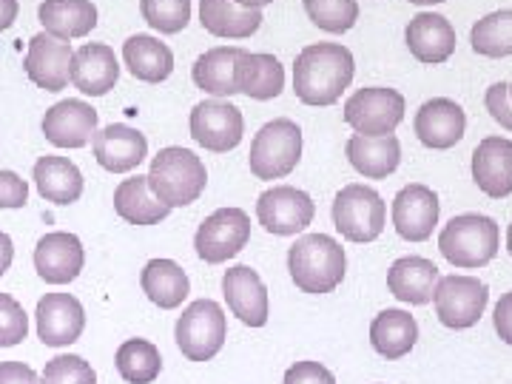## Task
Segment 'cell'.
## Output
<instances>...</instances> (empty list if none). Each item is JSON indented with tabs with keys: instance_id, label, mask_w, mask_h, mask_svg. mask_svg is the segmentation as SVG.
<instances>
[{
	"instance_id": "2e32d148",
	"label": "cell",
	"mask_w": 512,
	"mask_h": 384,
	"mask_svg": "<svg viewBox=\"0 0 512 384\" xmlns=\"http://www.w3.org/2000/svg\"><path fill=\"white\" fill-rule=\"evenodd\" d=\"M439 225V197L427 185H404L393 200V228L407 242H424Z\"/></svg>"
},
{
	"instance_id": "f907efd6",
	"label": "cell",
	"mask_w": 512,
	"mask_h": 384,
	"mask_svg": "<svg viewBox=\"0 0 512 384\" xmlns=\"http://www.w3.org/2000/svg\"><path fill=\"white\" fill-rule=\"evenodd\" d=\"M507 251H510L512 256V222H510V228H507Z\"/></svg>"
},
{
	"instance_id": "30bf717a",
	"label": "cell",
	"mask_w": 512,
	"mask_h": 384,
	"mask_svg": "<svg viewBox=\"0 0 512 384\" xmlns=\"http://www.w3.org/2000/svg\"><path fill=\"white\" fill-rule=\"evenodd\" d=\"M248 239H251V217L242 208H220L202 220L194 237V248L202 262L220 265L234 259L248 245Z\"/></svg>"
},
{
	"instance_id": "b9f144b4",
	"label": "cell",
	"mask_w": 512,
	"mask_h": 384,
	"mask_svg": "<svg viewBox=\"0 0 512 384\" xmlns=\"http://www.w3.org/2000/svg\"><path fill=\"white\" fill-rule=\"evenodd\" d=\"M487 111L493 114L495 123L512 131V103H510V83H493L487 94H484Z\"/></svg>"
},
{
	"instance_id": "6da1fadb",
	"label": "cell",
	"mask_w": 512,
	"mask_h": 384,
	"mask_svg": "<svg viewBox=\"0 0 512 384\" xmlns=\"http://www.w3.org/2000/svg\"><path fill=\"white\" fill-rule=\"evenodd\" d=\"M356 74V60L342 43H311L293 60V94L305 106H333Z\"/></svg>"
},
{
	"instance_id": "4dcf8cb0",
	"label": "cell",
	"mask_w": 512,
	"mask_h": 384,
	"mask_svg": "<svg viewBox=\"0 0 512 384\" xmlns=\"http://www.w3.org/2000/svg\"><path fill=\"white\" fill-rule=\"evenodd\" d=\"M237 89L251 100H274L285 89V69L274 55H251L242 49L237 60Z\"/></svg>"
},
{
	"instance_id": "e575fe53",
	"label": "cell",
	"mask_w": 512,
	"mask_h": 384,
	"mask_svg": "<svg viewBox=\"0 0 512 384\" xmlns=\"http://www.w3.org/2000/svg\"><path fill=\"white\" fill-rule=\"evenodd\" d=\"M117 373L126 379L128 384H151L160 370H163V359L154 342L148 339H128L120 345L117 356H114Z\"/></svg>"
},
{
	"instance_id": "74e56055",
	"label": "cell",
	"mask_w": 512,
	"mask_h": 384,
	"mask_svg": "<svg viewBox=\"0 0 512 384\" xmlns=\"http://www.w3.org/2000/svg\"><path fill=\"white\" fill-rule=\"evenodd\" d=\"M140 12L160 35H177L191 20V0H140Z\"/></svg>"
},
{
	"instance_id": "5b68a950",
	"label": "cell",
	"mask_w": 512,
	"mask_h": 384,
	"mask_svg": "<svg viewBox=\"0 0 512 384\" xmlns=\"http://www.w3.org/2000/svg\"><path fill=\"white\" fill-rule=\"evenodd\" d=\"M302 160V128L288 117L271 120L256 131L248 165L259 180H276L291 174Z\"/></svg>"
},
{
	"instance_id": "f35d334b",
	"label": "cell",
	"mask_w": 512,
	"mask_h": 384,
	"mask_svg": "<svg viewBox=\"0 0 512 384\" xmlns=\"http://www.w3.org/2000/svg\"><path fill=\"white\" fill-rule=\"evenodd\" d=\"M40 384H97V373L86 359L74 353H60L46 362Z\"/></svg>"
},
{
	"instance_id": "44dd1931",
	"label": "cell",
	"mask_w": 512,
	"mask_h": 384,
	"mask_svg": "<svg viewBox=\"0 0 512 384\" xmlns=\"http://www.w3.org/2000/svg\"><path fill=\"white\" fill-rule=\"evenodd\" d=\"M407 49L419 63H444L456 52V29L439 12H421L407 23Z\"/></svg>"
},
{
	"instance_id": "f6af8a7d",
	"label": "cell",
	"mask_w": 512,
	"mask_h": 384,
	"mask_svg": "<svg viewBox=\"0 0 512 384\" xmlns=\"http://www.w3.org/2000/svg\"><path fill=\"white\" fill-rule=\"evenodd\" d=\"M0 384H40V379L23 362H0Z\"/></svg>"
},
{
	"instance_id": "60d3db41",
	"label": "cell",
	"mask_w": 512,
	"mask_h": 384,
	"mask_svg": "<svg viewBox=\"0 0 512 384\" xmlns=\"http://www.w3.org/2000/svg\"><path fill=\"white\" fill-rule=\"evenodd\" d=\"M29 200V185L15 171H0V208L15 211Z\"/></svg>"
},
{
	"instance_id": "d6986e66",
	"label": "cell",
	"mask_w": 512,
	"mask_h": 384,
	"mask_svg": "<svg viewBox=\"0 0 512 384\" xmlns=\"http://www.w3.org/2000/svg\"><path fill=\"white\" fill-rule=\"evenodd\" d=\"M97 131V111L83 100H60L43 117V134L55 148H83Z\"/></svg>"
},
{
	"instance_id": "c3c4849f",
	"label": "cell",
	"mask_w": 512,
	"mask_h": 384,
	"mask_svg": "<svg viewBox=\"0 0 512 384\" xmlns=\"http://www.w3.org/2000/svg\"><path fill=\"white\" fill-rule=\"evenodd\" d=\"M239 6H245V9H262V6H268V3H274V0H237Z\"/></svg>"
},
{
	"instance_id": "ba28073f",
	"label": "cell",
	"mask_w": 512,
	"mask_h": 384,
	"mask_svg": "<svg viewBox=\"0 0 512 384\" xmlns=\"http://www.w3.org/2000/svg\"><path fill=\"white\" fill-rule=\"evenodd\" d=\"M487 302H490V288L473 276H441L433 293L436 316L450 330H467L478 325Z\"/></svg>"
},
{
	"instance_id": "9c48e42d",
	"label": "cell",
	"mask_w": 512,
	"mask_h": 384,
	"mask_svg": "<svg viewBox=\"0 0 512 384\" xmlns=\"http://www.w3.org/2000/svg\"><path fill=\"white\" fill-rule=\"evenodd\" d=\"M404 120V97L396 89L370 86L350 94L345 103V123L365 137H384L393 134Z\"/></svg>"
},
{
	"instance_id": "7c38bea8",
	"label": "cell",
	"mask_w": 512,
	"mask_h": 384,
	"mask_svg": "<svg viewBox=\"0 0 512 384\" xmlns=\"http://www.w3.org/2000/svg\"><path fill=\"white\" fill-rule=\"evenodd\" d=\"M188 126H191V137L214 154L234 151L242 143V134H245L242 111L234 103H220V100L197 103L191 109Z\"/></svg>"
},
{
	"instance_id": "8fae6325",
	"label": "cell",
	"mask_w": 512,
	"mask_h": 384,
	"mask_svg": "<svg viewBox=\"0 0 512 384\" xmlns=\"http://www.w3.org/2000/svg\"><path fill=\"white\" fill-rule=\"evenodd\" d=\"M256 217L262 222L265 231L274 237H296L302 234L316 217V205L311 194L293 188V185H279L256 200Z\"/></svg>"
},
{
	"instance_id": "3957f363",
	"label": "cell",
	"mask_w": 512,
	"mask_h": 384,
	"mask_svg": "<svg viewBox=\"0 0 512 384\" xmlns=\"http://www.w3.org/2000/svg\"><path fill=\"white\" fill-rule=\"evenodd\" d=\"M148 185L163 205L183 208L200 200L208 185V171L194 151L183 146H168L151 160Z\"/></svg>"
},
{
	"instance_id": "f546056e",
	"label": "cell",
	"mask_w": 512,
	"mask_h": 384,
	"mask_svg": "<svg viewBox=\"0 0 512 384\" xmlns=\"http://www.w3.org/2000/svg\"><path fill=\"white\" fill-rule=\"evenodd\" d=\"M35 185L43 200L55 205H72L83 194V174L69 157L46 154L35 163Z\"/></svg>"
},
{
	"instance_id": "4fadbf2b",
	"label": "cell",
	"mask_w": 512,
	"mask_h": 384,
	"mask_svg": "<svg viewBox=\"0 0 512 384\" xmlns=\"http://www.w3.org/2000/svg\"><path fill=\"white\" fill-rule=\"evenodd\" d=\"M86 328V311L72 293H46L37 302V336L46 348H69Z\"/></svg>"
},
{
	"instance_id": "277c9868",
	"label": "cell",
	"mask_w": 512,
	"mask_h": 384,
	"mask_svg": "<svg viewBox=\"0 0 512 384\" xmlns=\"http://www.w3.org/2000/svg\"><path fill=\"white\" fill-rule=\"evenodd\" d=\"M501 245V228L493 217L461 214L444 225L439 237V251L447 262L458 268H484L490 265Z\"/></svg>"
},
{
	"instance_id": "f1b7e54d",
	"label": "cell",
	"mask_w": 512,
	"mask_h": 384,
	"mask_svg": "<svg viewBox=\"0 0 512 384\" xmlns=\"http://www.w3.org/2000/svg\"><path fill=\"white\" fill-rule=\"evenodd\" d=\"M123 60L128 72L143 83H163L174 74V55L160 37L131 35L123 43Z\"/></svg>"
},
{
	"instance_id": "ee69618b",
	"label": "cell",
	"mask_w": 512,
	"mask_h": 384,
	"mask_svg": "<svg viewBox=\"0 0 512 384\" xmlns=\"http://www.w3.org/2000/svg\"><path fill=\"white\" fill-rule=\"evenodd\" d=\"M493 325L495 333H498V339L512 345V291L504 293V296L498 299V305H495L493 311Z\"/></svg>"
},
{
	"instance_id": "8992f818",
	"label": "cell",
	"mask_w": 512,
	"mask_h": 384,
	"mask_svg": "<svg viewBox=\"0 0 512 384\" xmlns=\"http://www.w3.org/2000/svg\"><path fill=\"white\" fill-rule=\"evenodd\" d=\"M177 348L191 362L214 359L228 339V319L214 299H197L177 319Z\"/></svg>"
},
{
	"instance_id": "7402d4cb",
	"label": "cell",
	"mask_w": 512,
	"mask_h": 384,
	"mask_svg": "<svg viewBox=\"0 0 512 384\" xmlns=\"http://www.w3.org/2000/svg\"><path fill=\"white\" fill-rule=\"evenodd\" d=\"M120 80V63L106 43H86L72 57V83L89 97L109 94Z\"/></svg>"
},
{
	"instance_id": "816d5d0a",
	"label": "cell",
	"mask_w": 512,
	"mask_h": 384,
	"mask_svg": "<svg viewBox=\"0 0 512 384\" xmlns=\"http://www.w3.org/2000/svg\"><path fill=\"white\" fill-rule=\"evenodd\" d=\"M510 103H512V83H510Z\"/></svg>"
},
{
	"instance_id": "d590c367",
	"label": "cell",
	"mask_w": 512,
	"mask_h": 384,
	"mask_svg": "<svg viewBox=\"0 0 512 384\" xmlns=\"http://www.w3.org/2000/svg\"><path fill=\"white\" fill-rule=\"evenodd\" d=\"M470 43L481 57H512V9L490 12L478 20Z\"/></svg>"
},
{
	"instance_id": "d4e9b609",
	"label": "cell",
	"mask_w": 512,
	"mask_h": 384,
	"mask_svg": "<svg viewBox=\"0 0 512 384\" xmlns=\"http://www.w3.org/2000/svg\"><path fill=\"white\" fill-rule=\"evenodd\" d=\"M345 154H348L353 171L365 174L370 180H387L402 163V143L393 134H384V137L353 134Z\"/></svg>"
},
{
	"instance_id": "cb8c5ba5",
	"label": "cell",
	"mask_w": 512,
	"mask_h": 384,
	"mask_svg": "<svg viewBox=\"0 0 512 384\" xmlns=\"http://www.w3.org/2000/svg\"><path fill=\"white\" fill-rule=\"evenodd\" d=\"M439 268L424 256H402L387 271L390 293L407 305H430L439 285Z\"/></svg>"
},
{
	"instance_id": "ab89813d",
	"label": "cell",
	"mask_w": 512,
	"mask_h": 384,
	"mask_svg": "<svg viewBox=\"0 0 512 384\" xmlns=\"http://www.w3.org/2000/svg\"><path fill=\"white\" fill-rule=\"evenodd\" d=\"M29 336V319L15 296L0 293V348H15Z\"/></svg>"
},
{
	"instance_id": "ffe728a7",
	"label": "cell",
	"mask_w": 512,
	"mask_h": 384,
	"mask_svg": "<svg viewBox=\"0 0 512 384\" xmlns=\"http://www.w3.org/2000/svg\"><path fill=\"white\" fill-rule=\"evenodd\" d=\"M416 137L427 148H436V151H444V148H453L464 137L467 131V114L464 109L447 100V97H433L427 100L419 111H416Z\"/></svg>"
},
{
	"instance_id": "5bb4252c",
	"label": "cell",
	"mask_w": 512,
	"mask_h": 384,
	"mask_svg": "<svg viewBox=\"0 0 512 384\" xmlns=\"http://www.w3.org/2000/svg\"><path fill=\"white\" fill-rule=\"evenodd\" d=\"M74 49L69 40H57L52 35H35L29 40V52L23 57V69L37 89L63 92L72 83Z\"/></svg>"
},
{
	"instance_id": "7dc6e473",
	"label": "cell",
	"mask_w": 512,
	"mask_h": 384,
	"mask_svg": "<svg viewBox=\"0 0 512 384\" xmlns=\"http://www.w3.org/2000/svg\"><path fill=\"white\" fill-rule=\"evenodd\" d=\"M12 259H15V245H12V239H9L6 234H3V231H0V276L9 271Z\"/></svg>"
},
{
	"instance_id": "603a6c76",
	"label": "cell",
	"mask_w": 512,
	"mask_h": 384,
	"mask_svg": "<svg viewBox=\"0 0 512 384\" xmlns=\"http://www.w3.org/2000/svg\"><path fill=\"white\" fill-rule=\"evenodd\" d=\"M473 180L493 200L512 194V140L487 137L473 151Z\"/></svg>"
},
{
	"instance_id": "9a60e30c",
	"label": "cell",
	"mask_w": 512,
	"mask_h": 384,
	"mask_svg": "<svg viewBox=\"0 0 512 384\" xmlns=\"http://www.w3.org/2000/svg\"><path fill=\"white\" fill-rule=\"evenodd\" d=\"M222 293L231 313L248 328H265L268 325V288L262 276L248 265H234L222 276Z\"/></svg>"
},
{
	"instance_id": "e0dca14e",
	"label": "cell",
	"mask_w": 512,
	"mask_h": 384,
	"mask_svg": "<svg viewBox=\"0 0 512 384\" xmlns=\"http://www.w3.org/2000/svg\"><path fill=\"white\" fill-rule=\"evenodd\" d=\"M86 262L83 242L66 234V231H52L37 242L35 248V271L46 285H69L74 282Z\"/></svg>"
},
{
	"instance_id": "484cf974",
	"label": "cell",
	"mask_w": 512,
	"mask_h": 384,
	"mask_svg": "<svg viewBox=\"0 0 512 384\" xmlns=\"http://www.w3.org/2000/svg\"><path fill=\"white\" fill-rule=\"evenodd\" d=\"M37 20L43 32L57 40L86 37L97 26V6L92 0H43Z\"/></svg>"
},
{
	"instance_id": "52a82bcc",
	"label": "cell",
	"mask_w": 512,
	"mask_h": 384,
	"mask_svg": "<svg viewBox=\"0 0 512 384\" xmlns=\"http://www.w3.org/2000/svg\"><path fill=\"white\" fill-rule=\"evenodd\" d=\"M387 205L379 191L367 185H345L333 200V225L350 242H373L382 237Z\"/></svg>"
},
{
	"instance_id": "8d00e7d4",
	"label": "cell",
	"mask_w": 512,
	"mask_h": 384,
	"mask_svg": "<svg viewBox=\"0 0 512 384\" xmlns=\"http://www.w3.org/2000/svg\"><path fill=\"white\" fill-rule=\"evenodd\" d=\"M302 6L313 26L328 35H345L359 20L356 0H302Z\"/></svg>"
},
{
	"instance_id": "7a4b0ae2",
	"label": "cell",
	"mask_w": 512,
	"mask_h": 384,
	"mask_svg": "<svg viewBox=\"0 0 512 384\" xmlns=\"http://www.w3.org/2000/svg\"><path fill=\"white\" fill-rule=\"evenodd\" d=\"M288 271L293 285L305 293H333L348 271V256L339 239L328 234H308L296 239L288 251Z\"/></svg>"
},
{
	"instance_id": "d6a6232c",
	"label": "cell",
	"mask_w": 512,
	"mask_h": 384,
	"mask_svg": "<svg viewBox=\"0 0 512 384\" xmlns=\"http://www.w3.org/2000/svg\"><path fill=\"white\" fill-rule=\"evenodd\" d=\"M140 285H143V293L148 299L163 311L180 308L188 291H191L185 271L171 259H151L140 274Z\"/></svg>"
},
{
	"instance_id": "681fc988",
	"label": "cell",
	"mask_w": 512,
	"mask_h": 384,
	"mask_svg": "<svg viewBox=\"0 0 512 384\" xmlns=\"http://www.w3.org/2000/svg\"><path fill=\"white\" fill-rule=\"evenodd\" d=\"M413 6H436V3H444V0H407Z\"/></svg>"
},
{
	"instance_id": "836d02e7",
	"label": "cell",
	"mask_w": 512,
	"mask_h": 384,
	"mask_svg": "<svg viewBox=\"0 0 512 384\" xmlns=\"http://www.w3.org/2000/svg\"><path fill=\"white\" fill-rule=\"evenodd\" d=\"M242 55V49L234 46H220V49H211L202 57H197L194 63V83L197 89H202L211 97H231L239 94L237 89V60Z\"/></svg>"
},
{
	"instance_id": "1f68e13d",
	"label": "cell",
	"mask_w": 512,
	"mask_h": 384,
	"mask_svg": "<svg viewBox=\"0 0 512 384\" xmlns=\"http://www.w3.org/2000/svg\"><path fill=\"white\" fill-rule=\"evenodd\" d=\"M200 23L208 35L251 37L262 26V12L245 9L237 0H200Z\"/></svg>"
},
{
	"instance_id": "83f0119b",
	"label": "cell",
	"mask_w": 512,
	"mask_h": 384,
	"mask_svg": "<svg viewBox=\"0 0 512 384\" xmlns=\"http://www.w3.org/2000/svg\"><path fill=\"white\" fill-rule=\"evenodd\" d=\"M114 211L128 225H160L171 214V208L154 197V191L148 185V174L128 177V180L117 185V191H114Z\"/></svg>"
},
{
	"instance_id": "bcb514c9",
	"label": "cell",
	"mask_w": 512,
	"mask_h": 384,
	"mask_svg": "<svg viewBox=\"0 0 512 384\" xmlns=\"http://www.w3.org/2000/svg\"><path fill=\"white\" fill-rule=\"evenodd\" d=\"M18 0H0V32H6L18 20Z\"/></svg>"
},
{
	"instance_id": "ac0fdd59",
	"label": "cell",
	"mask_w": 512,
	"mask_h": 384,
	"mask_svg": "<svg viewBox=\"0 0 512 384\" xmlns=\"http://www.w3.org/2000/svg\"><path fill=\"white\" fill-rule=\"evenodd\" d=\"M94 160L103 165L111 174H126L134 171L137 165L146 160L148 140L143 131L123 126V123H111V126L94 131L92 137Z\"/></svg>"
},
{
	"instance_id": "4316f807",
	"label": "cell",
	"mask_w": 512,
	"mask_h": 384,
	"mask_svg": "<svg viewBox=\"0 0 512 384\" xmlns=\"http://www.w3.org/2000/svg\"><path fill=\"white\" fill-rule=\"evenodd\" d=\"M419 342V322L402 308H387L370 322V345L382 359H402Z\"/></svg>"
},
{
	"instance_id": "7bdbcfd3",
	"label": "cell",
	"mask_w": 512,
	"mask_h": 384,
	"mask_svg": "<svg viewBox=\"0 0 512 384\" xmlns=\"http://www.w3.org/2000/svg\"><path fill=\"white\" fill-rule=\"evenodd\" d=\"M282 384H336V376L319 362H296L288 367Z\"/></svg>"
}]
</instances>
